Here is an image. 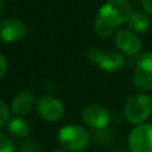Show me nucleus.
<instances>
[{
    "label": "nucleus",
    "instance_id": "4468645a",
    "mask_svg": "<svg viewBox=\"0 0 152 152\" xmlns=\"http://www.w3.org/2000/svg\"><path fill=\"white\" fill-rule=\"evenodd\" d=\"M10 113H11V108L8 107V104L5 101L0 100V128L7 125L10 120Z\"/></svg>",
    "mask_w": 152,
    "mask_h": 152
},
{
    "label": "nucleus",
    "instance_id": "9d476101",
    "mask_svg": "<svg viewBox=\"0 0 152 152\" xmlns=\"http://www.w3.org/2000/svg\"><path fill=\"white\" fill-rule=\"evenodd\" d=\"M82 120L87 126L95 129H101L107 127L109 122V114L99 104H89L82 110Z\"/></svg>",
    "mask_w": 152,
    "mask_h": 152
},
{
    "label": "nucleus",
    "instance_id": "f8f14e48",
    "mask_svg": "<svg viewBox=\"0 0 152 152\" xmlns=\"http://www.w3.org/2000/svg\"><path fill=\"white\" fill-rule=\"evenodd\" d=\"M7 131L12 137L25 138L30 132V125L21 116H13L7 122Z\"/></svg>",
    "mask_w": 152,
    "mask_h": 152
},
{
    "label": "nucleus",
    "instance_id": "f257e3e1",
    "mask_svg": "<svg viewBox=\"0 0 152 152\" xmlns=\"http://www.w3.org/2000/svg\"><path fill=\"white\" fill-rule=\"evenodd\" d=\"M131 14L132 10L128 0H108L96 13L94 31L99 37H109L119 26L128 21Z\"/></svg>",
    "mask_w": 152,
    "mask_h": 152
},
{
    "label": "nucleus",
    "instance_id": "1a4fd4ad",
    "mask_svg": "<svg viewBox=\"0 0 152 152\" xmlns=\"http://www.w3.org/2000/svg\"><path fill=\"white\" fill-rule=\"evenodd\" d=\"M26 33V25L17 18L0 20V42L13 43L20 40Z\"/></svg>",
    "mask_w": 152,
    "mask_h": 152
},
{
    "label": "nucleus",
    "instance_id": "f3484780",
    "mask_svg": "<svg viewBox=\"0 0 152 152\" xmlns=\"http://www.w3.org/2000/svg\"><path fill=\"white\" fill-rule=\"evenodd\" d=\"M6 71H7V61L2 55H0V80L5 76Z\"/></svg>",
    "mask_w": 152,
    "mask_h": 152
},
{
    "label": "nucleus",
    "instance_id": "6ab92c4d",
    "mask_svg": "<svg viewBox=\"0 0 152 152\" xmlns=\"http://www.w3.org/2000/svg\"><path fill=\"white\" fill-rule=\"evenodd\" d=\"M5 10H6V1L5 0H0V18L4 14Z\"/></svg>",
    "mask_w": 152,
    "mask_h": 152
},
{
    "label": "nucleus",
    "instance_id": "dca6fc26",
    "mask_svg": "<svg viewBox=\"0 0 152 152\" xmlns=\"http://www.w3.org/2000/svg\"><path fill=\"white\" fill-rule=\"evenodd\" d=\"M19 152H38L36 145L30 141V140H25L24 142H21L20 145V151Z\"/></svg>",
    "mask_w": 152,
    "mask_h": 152
},
{
    "label": "nucleus",
    "instance_id": "7ed1b4c3",
    "mask_svg": "<svg viewBox=\"0 0 152 152\" xmlns=\"http://www.w3.org/2000/svg\"><path fill=\"white\" fill-rule=\"evenodd\" d=\"M57 138L61 147L69 152H82L88 147L90 141L88 131L78 125L63 126L58 131Z\"/></svg>",
    "mask_w": 152,
    "mask_h": 152
},
{
    "label": "nucleus",
    "instance_id": "6e6552de",
    "mask_svg": "<svg viewBox=\"0 0 152 152\" xmlns=\"http://www.w3.org/2000/svg\"><path fill=\"white\" fill-rule=\"evenodd\" d=\"M114 44L121 53L127 56H137L141 50L140 38L129 28L118 31L114 36Z\"/></svg>",
    "mask_w": 152,
    "mask_h": 152
},
{
    "label": "nucleus",
    "instance_id": "ddd939ff",
    "mask_svg": "<svg viewBox=\"0 0 152 152\" xmlns=\"http://www.w3.org/2000/svg\"><path fill=\"white\" fill-rule=\"evenodd\" d=\"M128 27L134 33H144L150 27V19L145 12L137 11L128 19Z\"/></svg>",
    "mask_w": 152,
    "mask_h": 152
},
{
    "label": "nucleus",
    "instance_id": "39448f33",
    "mask_svg": "<svg viewBox=\"0 0 152 152\" xmlns=\"http://www.w3.org/2000/svg\"><path fill=\"white\" fill-rule=\"evenodd\" d=\"M133 84L141 91L152 90V51L138 56L134 66Z\"/></svg>",
    "mask_w": 152,
    "mask_h": 152
},
{
    "label": "nucleus",
    "instance_id": "0eeeda50",
    "mask_svg": "<svg viewBox=\"0 0 152 152\" xmlns=\"http://www.w3.org/2000/svg\"><path fill=\"white\" fill-rule=\"evenodd\" d=\"M37 112L46 121H58L64 114V104L52 95H42L37 101Z\"/></svg>",
    "mask_w": 152,
    "mask_h": 152
},
{
    "label": "nucleus",
    "instance_id": "a211bd4d",
    "mask_svg": "<svg viewBox=\"0 0 152 152\" xmlns=\"http://www.w3.org/2000/svg\"><path fill=\"white\" fill-rule=\"evenodd\" d=\"M141 5L145 12L152 15V0H141Z\"/></svg>",
    "mask_w": 152,
    "mask_h": 152
},
{
    "label": "nucleus",
    "instance_id": "9b49d317",
    "mask_svg": "<svg viewBox=\"0 0 152 152\" xmlns=\"http://www.w3.org/2000/svg\"><path fill=\"white\" fill-rule=\"evenodd\" d=\"M33 102H34L33 93L25 89V90H20L14 96V99L11 102L10 108H11V112L15 116H24L31 110Z\"/></svg>",
    "mask_w": 152,
    "mask_h": 152
},
{
    "label": "nucleus",
    "instance_id": "20e7f679",
    "mask_svg": "<svg viewBox=\"0 0 152 152\" xmlns=\"http://www.w3.org/2000/svg\"><path fill=\"white\" fill-rule=\"evenodd\" d=\"M88 58L104 72H116L125 65L124 55L116 50H100L94 48L88 51Z\"/></svg>",
    "mask_w": 152,
    "mask_h": 152
},
{
    "label": "nucleus",
    "instance_id": "2eb2a0df",
    "mask_svg": "<svg viewBox=\"0 0 152 152\" xmlns=\"http://www.w3.org/2000/svg\"><path fill=\"white\" fill-rule=\"evenodd\" d=\"M0 152H14V144L11 138L0 132Z\"/></svg>",
    "mask_w": 152,
    "mask_h": 152
},
{
    "label": "nucleus",
    "instance_id": "aec40b11",
    "mask_svg": "<svg viewBox=\"0 0 152 152\" xmlns=\"http://www.w3.org/2000/svg\"><path fill=\"white\" fill-rule=\"evenodd\" d=\"M53 152H65V150H64V148H62V147H59V148H56Z\"/></svg>",
    "mask_w": 152,
    "mask_h": 152
},
{
    "label": "nucleus",
    "instance_id": "f03ea898",
    "mask_svg": "<svg viewBox=\"0 0 152 152\" xmlns=\"http://www.w3.org/2000/svg\"><path fill=\"white\" fill-rule=\"evenodd\" d=\"M152 113V96L146 93L133 94L124 106V116L131 125L144 124Z\"/></svg>",
    "mask_w": 152,
    "mask_h": 152
},
{
    "label": "nucleus",
    "instance_id": "423d86ee",
    "mask_svg": "<svg viewBox=\"0 0 152 152\" xmlns=\"http://www.w3.org/2000/svg\"><path fill=\"white\" fill-rule=\"evenodd\" d=\"M128 146L132 152H152V124L144 122L132 128Z\"/></svg>",
    "mask_w": 152,
    "mask_h": 152
}]
</instances>
